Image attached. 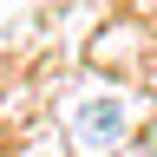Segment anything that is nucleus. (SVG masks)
Listing matches in <instances>:
<instances>
[{
	"label": "nucleus",
	"mask_w": 157,
	"mask_h": 157,
	"mask_svg": "<svg viewBox=\"0 0 157 157\" xmlns=\"http://www.w3.org/2000/svg\"><path fill=\"white\" fill-rule=\"evenodd\" d=\"M118 124H124V111H118V105H92V111H85V144H111Z\"/></svg>",
	"instance_id": "obj_1"
},
{
	"label": "nucleus",
	"mask_w": 157,
	"mask_h": 157,
	"mask_svg": "<svg viewBox=\"0 0 157 157\" xmlns=\"http://www.w3.org/2000/svg\"><path fill=\"white\" fill-rule=\"evenodd\" d=\"M144 157H157V124H151V131H144Z\"/></svg>",
	"instance_id": "obj_2"
}]
</instances>
